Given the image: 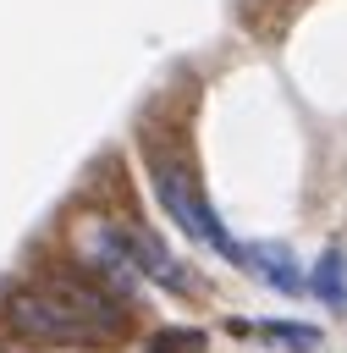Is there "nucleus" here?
Masks as SVG:
<instances>
[{
  "label": "nucleus",
  "instance_id": "nucleus-8",
  "mask_svg": "<svg viewBox=\"0 0 347 353\" xmlns=\"http://www.w3.org/2000/svg\"><path fill=\"white\" fill-rule=\"evenodd\" d=\"M204 347H209V336L198 325H165L143 342V353H204Z\"/></svg>",
  "mask_w": 347,
  "mask_h": 353
},
{
  "label": "nucleus",
  "instance_id": "nucleus-2",
  "mask_svg": "<svg viewBox=\"0 0 347 353\" xmlns=\"http://www.w3.org/2000/svg\"><path fill=\"white\" fill-rule=\"evenodd\" d=\"M149 188H154L160 210L171 215V226H176L187 243H204V248H215L220 259L242 265V243L220 226V215H215V204L204 199V188L193 182L187 160H176V154H149Z\"/></svg>",
  "mask_w": 347,
  "mask_h": 353
},
{
  "label": "nucleus",
  "instance_id": "nucleus-7",
  "mask_svg": "<svg viewBox=\"0 0 347 353\" xmlns=\"http://www.w3.org/2000/svg\"><path fill=\"white\" fill-rule=\"evenodd\" d=\"M253 331H259L270 347H286V353H314V347H319V331L303 325V320H259Z\"/></svg>",
  "mask_w": 347,
  "mask_h": 353
},
{
  "label": "nucleus",
  "instance_id": "nucleus-4",
  "mask_svg": "<svg viewBox=\"0 0 347 353\" xmlns=\"http://www.w3.org/2000/svg\"><path fill=\"white\" fill-rule=\"evenodd\" d=\"M127 243H132V265H138L143 281H154V287H165V292H176V298H187V292L198 287L193 270H182V259H176L149 226H127Z\"/></svg>",
  "mask_w": 347,
  "mask_h": 353
},
{
  "label": "nucleus",
  "instance_id": "nucleus-6",
  "mask_svg": "<svg viewBox=\"0 0 347 353\" xmlns=\"http://www.w3.org/2000/svg\"><path fill=\"white\" fill-rule=\"evenodd\" d=\"M308 287H314V298H319L325 309L347 314V254H341V248H325V254L314 259V270H308Z\"/></svg>",
  "mask_w": 347,
  "mask_h": 353
},
{
  "label": "nucleus",
  "instance_id": "nucleus-5",
  "mask_svg": "<svg viewBox=\"0 0 347 353\" xmlns=\"http://www.w3.org/2000/svg\"><path fill=\"white\" fill-rule=\"evenodd\" d=\"M242 265L264 287H275V292H297L303 287V270H297V259H292L286 243H242Z\"/></svg>",
  "mask_w": 347,
  "mask_h": 353
},
{
  "label": "nucleus",
  "instance_id": "nucleus-1",
  "mask_svg": "<svg viewBox=\"0 0 347 353\" xmlns=\"http://www.w3.org/2000/svg\"><path fill=\"white\" fill-rule=\"evenodd\" d=\"M0 320L33 347H116L132 336V309L121 292L94 281L83 265L44 270L6 292Z\"/></svg>",
  "mask_w": 347,
  "mask_h": 353
},
{
  "label": "nucleus",
  "instance_id": "nucleus-3",
  "mask_svg": "<svg viewBox=\"0 0 347 353\" xmlns=\"http://www.w3.org/2000/svg\"><path fill=\"white\" fill-rule=\"evenodd\" d=\"M77 265L94 276V281H105L110 292H121V298H132V287L143 281L138 276V265H132V243H127V226H116V221H83L77 226Z\"/></svg>",
  "mask_w": 347,
  "mask_h": 353
}]
</instances>
